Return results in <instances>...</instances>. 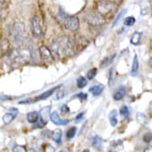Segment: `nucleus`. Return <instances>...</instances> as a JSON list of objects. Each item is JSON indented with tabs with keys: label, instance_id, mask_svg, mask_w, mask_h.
<instances>
[{
	"label": "nucleus",
	"instance_id": "nucleus-1",
	"mask_svg": "<svg viewBox=\"0 0 152 152\" xmlns=\"http://www.w3.org/2000/svg\"><path fill=\"white\" fill-rule=\"evenodd\" d=\"M50 50L53 56H56V57H68L74 52V45L70 38L62 36L51 42Z\"/></svg>",
	"mask_w": 152,
	"mask_h": 152
},
{
	"label": "nucleus",
	"instance_id": "nucleus-2",
	"mask_svg": "<svg viewBox=\"0 0 152 152\" xmlns=\"http://www.w3.org/2000/svg\"><path fill=\"white\" fill-rule=\"evenodd\" d=\"M7 59L10 63L13 64H23L28 62V59L31 57V53L29 49L26 48H18L12 51H9Z\"/></svg>",
	"mask_w": 152,
	"mask_h": 152
},
{
	"label": "nucleus",
	"instance_id": "nucleus-3",
	"mask_svg": "<svg viewBox=\"0 0 152 152\" xmlns=\"http://www.w3.org/2000/svg\"><path fill=\"white\" fill-rule=\"evenodd\" d=\"M11 36H12V39H13L14 43L18 44V45H21L26 38L24 24L23 23H14L11 29Z\"/></svg>",
	"mask_w": 152,
	"mask_h": 152
},
{
	"label": "nucleus",
	"instance_id": "nucleus-4",
	"mask_svg": "<svg viewBox=\"0 0 152 152\" xmlns=\"http://www.w3.org/2000/svg\"><path fill=\"white\" fill-rule=\"evenodd\" d=\"M85 20L90 26H100L105 23V19L102 14L95 11H90L85 15Z\"/></svg>",
	"mask_w": 152,
	"mask_h": 152
},
{
	"label": "nucleus",
	"instance_id": "nucleus-5",
	"mask_svg": "<svg viewBox=\"0 0 152 152\" xmlns=\"http://www.w3.org/2000/svg\"><path fill=\"white\" fill-rule=\"evenodd\" d=\"M117 8V5L112 1L109 0H100L97 2V12L99 14H102V16L105 14L111 13Z\"/></svg>",
	"mask_w": 152,
	"mask_h": 152
},
{
	"label": "nucleus",
	"instance_id": "nucleus-6",
	"mask_svg": "<svg viewBox=\"0 0 152 152\" xmlns=\"http://www.w3.org/2000/svg\"><path fill=\"white\" fill-rule=\"evenodd\" d=\"M31 31L34 38H41L43 35V29H42V20L39 15L33 16L31 19Z\"/></svg>",
	"mask_w": 152,
	"mask_h": 152
},
{
	"label": "nucleus",
	"instance_id": "nucleus-7",
	"mask_svg": "<svg viewBox=\"0 0 152 152\" xmlns=\"http://www.w3.org/2000/svg\"><path fill=\"white\" fill-rule=\"evenodd\" d=\"M64 26L70 31H76L79 28V19L77 16H69L64 19Z\"/></svg>",
	"mask_w": 152,
	"mask_h": 152
},
{
	"label": "nucleus",
	"instance_id": "nucleus-8",
	"mask_svg": "<svg viewBox=\"0 0 152 152\" xmlns=\"http://www.w3.org/2000/svg\"><path fill=\"white\" fill-rule=\"evenodd\" d=\"M18 110L15 109V107H10V109L8 110L5 115L3 116V118H2V120H3V123L5 125H8L10 124L12 121H13L14 119H15L16 117H18Z\"/></svg>",
	"mask_w": 152,
	"mask_h": 152
},
{
	"label": "nucleus",
	"instance_id": "nucleus-9",
	"mask_svg": "<svg viewBox=\"0 0 152 152\" xmlns=\"http://www.w3.org/2000/svg\"><path fill=\"white\" fill-rule=\"evenodd\" d=\"M50 114H51V107H45L42 109L41 111V124L39 127H44L47 124V121L50 119Z\"/></svg>",
	"mask_w": 152,
	"mask_h": 152
},
{
	"label": "nucleus",
	"instance_id": "nucleus-10",
	"mask_svg": "<svg viewBox=\"0 0 152 152\" xmlns=\"http://www.w3.org/2000/svg\"><path fill=\"white\" fill-rule=\"evenodd\" d=\"M50 119L51 121L53 122L55 125H58V126H66L68 123H69V121L68 120H63L61 119L60 117H59V114L57 112H52L50 114Z\"/></svg>",
	"mask_w": 152,
	"mask_h": 152
},
{
	"label": "nucleus",
	"instance_id": "nucleus-11",
	"mask_svg": "<svg viewBox=\"0 0 152 152\" xmlns=\"http://www.w3.org/2000/svg\"><path fill=\"white\" fill-rule=\"evenodd\" d=\"M40 55L41 58L46 61H51L54 57L51 50L48 47H46V46H42L40 48Z\"/></svg>",
	"mask_w": 152,
	"mask_h": 152
},
{
	"label": "nucleus",
	"instance_id": "nucleus-12",
	"mask_svg": "<svg viewBox=\"0 0 152 152\" xmlns=\"http://www.w3.org/2000/svg\"><path fill=\"white\" fill-rule=\"evenodd\" d=\"M62 85H58V86H55L53 88H51V89L47 90V91H45L44 94H42L41 95H39V96H37L35 99H34V102H39V100H44V99H47L48 97H50L51 95H52L54 92H55L56 89H58V88H60Z\"/></svg>",
	"mask_w": 152,
	"mask_h": 152
},
{
	"label": "nucleus",
	"instance_id": "nucleus-13",
	"mask_svg": "<svg viewBox=\"0 0 152 152\" xmlns=\"http://www.w3.org/2000/svg\"><path fill=\"white\" fill-rule=\"evenodd\" d=\"M102 136H99V135H94V138H91V145L96 149H100L102 146Z\"/></svg>",
	"mask_w": 152,
	"mask_h": 152
},
{
	"label": "nucleus",
	"instance_id": "nucleus-14",
	"mask_svg": "<svg viewBox=\"0 0 152 152\" xmlns=\"http://www.w3.org/2000/svg\"><path fill=\"white\" fill-rule=\"evenodd\" d=\"M109 121L112 127H116L118 124V112L117 110H113L109 114Z\"/></svg>",
	"mask_w": 152,
	"mask_h": 152
},
{
	"label": "nucleus",
	"instance_id": "nucleus-15",
	"mask_svg": "<svg viewBox=\"0 0 152 152\" xmlns=\"http://www.w3.org/2000/svg\"><path fill=\"white\" fill-rule=\"evenodd\" d=\"M26 120L31 124H36L39 120V113L38 112H29L26 115Z\"/></svg>",
	"mask_w": 152,
	"mask_h": 152
},
{
	"label": "nucleus",
	"instance_id": "nucleus-16",
	"mask_svg": "<svg viewBox=\"0 0 152 152\" xmlns=\"http://www.w3.org/2000/svg\"><path fill=\"white\" fill-rule=\"evenodd\" d=\"M89 91L91 92L92 95H94V96H99V95L104 91V85H102V84L94 85V86L90 87Z\"/></svg>",
	"mask_w": 152,
	"mask_h": 152
},
{
	"label": "nucleus",
	"instance_id": "nucleus-17",
	"mask_svg": "<svg viewBox=\"0 0 152 152\" xmlns=\"http://www.w3.org/2000/svg\"><path fill=\"white\" fill-rule=\"evenodd\" d=\"M139 71V61H138V58L137 56L134 57V60H133V63H132V68H131V75L132 76H136L137 73Z\"/></svg>",
	"mask_w": 152,
	"mask_h": 152
},
{
	"label": "nucleus",
	"instance_id": "nucleus-18",
	"mask_svg": "<svg viewBox=\"0 0 152 152\" xmlns=\"http://www.w3.org/2000/svg\"><path fill=\"white\" fill-rule=\"evenodd\" d=\"M51 138L56 143H61V138H62V131L61 130H55L51 133Z\"/></svg>",
	"mask_w": 152,
	"mask_h": 152
},
{
	"label": "nucleus",
	"instance_id": "nucleus-19",
	"mask_svg": "<svg viewBox=\"0 0 152 152\" xmlns=\"http://www.w3.org/2000/svg\"><path fill=\"white\" fill-rule=\"evenodd\" d=\"M140 40H141V33H139V31H135L131 37V44L134 46H137V45L140 44Z\"/></svg>",
	"mask_w": 152,
	"mask_h": 152
},
{
	"label": "nucleus",
	"instance_id": "nucleus-20",
	"mask_svg": "<svg viewBox=\"0 0 152 152\" xmlns=\"http://www.w3.org/2000/svg\"><path fill=\"white\" fill-rule=\"evenodd\" d=\"M125 94H126V89L122 87V88H119V89L115 92L114 96H113V97H114L115 100H121L125 96Z\"/></svg>",
	"mask_w": 152,
	"mask_h": 152
},
{
	"label": "nucleus",
	"instance_id": "nucleus-21",
	"mask_svg": "<svg viewBox=\"0 0 152 152\" xmlns=\"http://www.w3.org/2000/svg\"><path fill=\"white\" fill-rule=\"evenodd\" d=\"M115 56H116V55H113V56H111V57H105L104 60L100 62V68H104V67H107V65L112 64Z\"/></svg>",
	"mask_w": 152,
	"mask_h": 152
},
{
	"label": "nucleus",
	"instance_id": "nucleus-22",
	"mask_svg": "<svg viewBox=\"0 0 152 152\" xmlns=\"http://www.w3.org/2000/svg\"><path fill=\"white\" fill-rule=\"evenodd\" d=\"M76 83H77V86L79 88H83L85 87L87 85V80L85 77H83V76H80V77L77 78V81H76Z\"/></svg>",
	"mask_w": 152,
	"mask_h": 152
},
{
	"label": "nucleus",
	"instance_id": "nucleus-23",
	"mask_svg": "<svg viewBox=\"0 0 152 152\" xmlns=\"http://www.w3.org/2000/svg\"><path fill=\"white\" fill-rule=\"evenodd\" d=\"M7 48H8V43H7V41L0 40V57L6 52Z\"/></svg>",
	"mask_w": 152,
	"mask_h": 152
},
{
	"label": "nucleus",
	"instance_id": "nucleus-24",
	"mask_svg": "<svg viewBox=\"0 0 152 152\" xmlns=\"http://www.w3.org/2000/svg\"><path fill=\"white\" fill-rule=\"evenodd\" d=\"M135 21H136V19H135L134 16H128V18H125L124 24L126 26H134Z\"/></svg>",
	"mask_w": 152,
	"mask_h": 152
},
{
	"label": "nucleus",
	"instance_id": "nucleus-25",
	"mask_svg": "<svg viewBox=\"0 0 152 152\" xmlns=\"http://www.w3.org/2000/svg\"><path fill=\"white\" fill-rule=\"evenodd\" d=\"M120 114H121L124 118H128L130 116L129 107H127V105H123V107L120 109Z\"/></svg>",
	"mask_w": 152,
	"mask_h": 152
},
{
	"label": "nucleus",
	"instance_id": "nucleus-26",
	"mask_svg": "<svg viewBox=\"0 0 152 152\" xmlns=\"http://www.w3.org/2000/svg\"><path fill=\"white\" fill-rule=\"evenodd\" d=\"M12 152H28V150H26V148L24 146L15 144L12 147Z\"/></svg>",
	"mask_w": 152,
	"mask_h": 152
},
{
	"label": "nucleus",
	"instance_id": "nucleus-27",
	"mask_svg": "<svg viewBox=\"0 0 152 152\" xmlns=\"http://www.w3.org/2000/svg\"><path fill=\"white\" fill-rule=\"evenodd\" d=\"M76 128H74V127H72V128H70L69 130L67 131V133H66V137H67V139H72L73 137L75 136L76 134Z\"/></svg>",
	"mask_w": 152,
	"mask_h": 152
},
{
	"label": "nucleus",
	"instance_id": "nucleus-28",
	"mask_svg": "<svg viewBox=\"0 0 152 152\" xmlns=\"http://www.w3.org/2000/svg\"><path fill=\"white\" fill-rule=\"evenodd\" d=\"M96 69L95 68H92V69H90L89 71L87 72V79H89V80H91V79H94V76L96 75Z\"/></svg>",
	"mask_w": 152,
	"mask_h": 152
},
{
	"label": "nucleus",
	"instance_id": "nucleus-29",
	"mask_svg": "<svg viewBox=\"0 0 152 152\" xmlns=\"http://www.w3.org/2000/svg\"><path fill=\"white\" fill-rule=\"evenodd\" d=\"M118 146H120L121 148H123V142H122L121 140H117V141H114L112 143V147L114 149H116V150H119L118 149Z\"/></svg>",
	"mask_w": 152,
	"mask_h": 152
},
{
	"label": "nucleus",
	"instance_id": "nucleus-30",
	"mask_svg": "<svg viewBox=\"0 0 152 152\" xmlns=\"http://www.w3.org/2000/svg\"><path fill=\"white\" fill-rule=\"evenodd\" d=\"M126 12H127V10H126V9H125V10H122L121 12H120V13L119 14H118V16H117V18H116V19H115V21H114V24H113V26H116V24L118 23H119V20H120V19H121L122 18H123V15H124V14L125 13H126Z\"/></svg>",
	"mask_w": 152,
	"mask_h": 152
},
{
	"label": "nucleus",
	"instance_id": "nucleus-31",
	"mask_svg": "<svg viewBox=\"0 0 152 152\" xmlns=\"http://www.w3.org/2000/svg\"><path fill=\"white\" fill-rule=\"evenodd\" d=\"M58 18H59V19H60V20H64V19L67 18V16H66V13H65V11L63 10L62 8H59V12H58Z\"/></svg>",
	"mask_w": 152,
	"mask_h": 152
},
{
	"label": "nucleus",
	"instance_id": "nucleus-32",
	"mask_svg": "<svg viewBox=\"0 0 152 152\" xmlns=\"http://www.w3.org/2000/svg\"><path fill=\"white\" fill-rule=\"evenodd\" d=\"M66 95V90L64 89H59V91L57 92V94H56V99H63Z\"/></svg>",
	"mask_w": 152,
	"mask_h": 152
},
{
	"label": "nucleus",
	"instance_id": "nucleus-33",
	"mask_svg": "<svg viewBox=\"0 0 152 152\" xmlns=\"http://www.w3.org/2000/svg\"><path fill=\"white\" fill-rule=\"evenodd\" d=\"M60 111H61V113H62L63 115H67L68 113L70 112V110H69V107H68L67 104H63L62 107H61Z\"/></svg>",
	"mask_w": 152,
	"mask_h": 152
},
{
	"label": "nucleus",
	"instance_id": "nucleus-34",
	"mask_svg": "<svg viewBox=\"0 0 152 152\" xmlns=\"http://www.w3.org/2000/svg\"><path fill=\"white\" fill-rule=\"evenodd\" d=\"M143 140H144V142H146V143H149V142L151 141V133H150V132H149V133H146L145 135H144Z\"/></svg>",
	"mask_w": 152,
	"mask_h": 152
},
{
	"label": "nucleus",
	"instance_id": "nucleus-35",
	"mask_svg": "<svg viewBox=\"0 0 152 152\" xmlns=\"http://www.w3.org/2000/svg\"><path fill=\"white\" fill-rule=\"evenodd\" d=\"M44 152H55V148L50 145H46L44 147Z\"/></svg>",
	"mask_w": 152,
	"mask_h": 152
},
{
	"label": "nucleus",
	"instance_id": "nucleus-36",
	"mask_svg": "<svg viewBox=\"0 0 152 152\" xmlns=\"http://www.w3.org/2000/svg\"><path fill=\"white\" fill-rule=\"evenodd\" d=\"M76 97H78L79 99L81 100H85L87 97V94H83V92H80V94H78L77 95H76Z\"/></svg>",
	"mask_w": 152,
	"mask_h": 152
},
{
	"label": "nucleus",
	"instance_id": "nucleus-37",
	"mask_svg": "<svg viewBox=\"0 0 152 152\" xmlns=\"http://www.w3.org/2000/svg\"><path fill=\"white\" fill-rule=\"evenodd\" d=\"M113 76H114V68H111V69H110V73H109L110 84H112V82H113Z\"/></svg>",
	"mask_w": 152,
	"mask_h": 152
},
{
	"label": "nucleus",
	"instance_id": "nucleus-38",
	"mask_svg": "<svg viewBox=\"0 0 152 152\" xmlns=\"http://www.w3.org/2000/svg\"><path fill=\"white\" fill-rule=\"evenodd\" d=\"M83 117H84V113H80L79 115H77V116L75 117V121L78 123V122L81 121V119H83Z\"/></svg>",
	"mask_w": 152,
	"mask_h": 152
},
{
	"label": "nucleus",
	"instance_id": "nucleus-39",
	"mask_svg": "<svg viewBox=\"0 0 152 152\" xmlns=\"http://www.w3.org/2000/svg\"><path fill=\"white\" fill-rule=\"evenodd\" d=\"M9 99H12V97L9 96V95L0 94V100H9Z\"/></svg>",
	"mask_w": 152,
	"mask_h": 152
},
{
	"label": "nucleus",
	"instance_id": "nucleus-40",
	"mask_svg": "<svg viewBox=\"0 0 152 152\" xmlns=\"http://www.w3.org/2000/svg\"><path fill=\"white\" fill-rule=\"evenodd\" d=\"M148 11H149V9H148V7H144V8H142V10H141V15H146L147 13H148Z\"/></svg>",
	"mask_w": 152,
	"mask_h": 152
},
{
	"label": "nucleus",
	"instance_id": "nucleus-41",
	"mask_svg": "<svg viewBox=\"0 0 152 152\" xmlns=\"http://www.w3.org/2000/svg\"><path fill=\"white\" fill-rule=\"evenodd\" d=\"M1 20H2V15H1V8H0V23H1Z\"/></svg>",
	"mask_w": 152,
	"mask_h": 152
},
{
	"label": "nucleus",
	"instance_id": "nucleus-42",
	"mask_svg": "<svg viewBox=\"0 0 152 152\" xmlns=\"http://www.w3.org/2000/svg\"><path fill=\"white\" fill-rule=\"evenodd\" d=\"M60 152H70V151L68 150V149H64V150H61Z\"/></svg>",
	"mask_w": 152,
	"mask_h": 152
},
{
	"label": "nucleus",
	"instance_id": "nucleus-43",
	"mask_svg": "<svg viewBox=\"0 0 152 152\" xmlns=\"http://www.w3.org/2000/svg\"><path fill=\"white\" fill-rule=\"evenodd\" d=\"M2 3H3V0H0V8H1V5H2Z\"/></svg>",
	"mask_w": 152,
	"mask_h": 152
},
{
	"label": "nucleus",
	"instance_id": "nucleus-44",
	"mask_svg": "<svg viewBox=\"0 0 152 152\" xmlns=\"http://www.w3.org/2000/svg\"><path fill=\"white\" fill-rule=\"evenodd\" d=\"M82 152H89V150H88V149H85V150H83Z\"/></svg>",
	"mask_w": 152,
	"mask_h": 152
}]
</instances>
